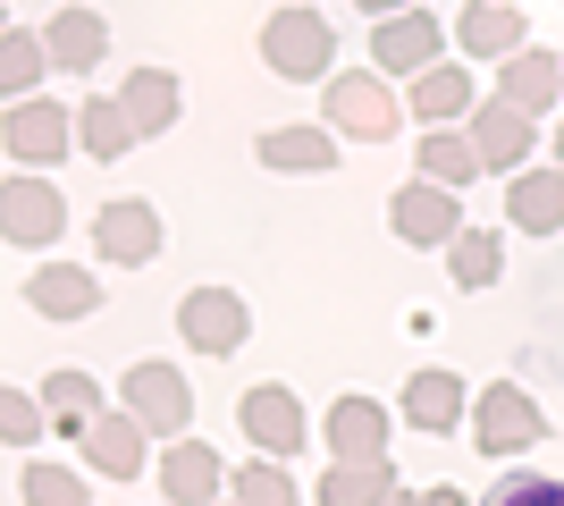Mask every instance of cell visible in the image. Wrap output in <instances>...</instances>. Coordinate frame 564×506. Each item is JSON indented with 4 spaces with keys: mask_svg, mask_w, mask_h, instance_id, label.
Instances as JSON below:
<instances>
[{
    "mask_svg": "<svg viewBox=\"0 0 564 506\" xmlns=\"http://www.w3.org/2000/svg\"><path fill=\"white\" fill-rule=\"evenodd\" d=\"M261 68L286 76V85H329L337 76V25L312 9V0H286L261 18Z\"/></svg>",
    "mask_w": 564,
    "mask_h": 506,
    "instance_id": "1",
    "label": "cell"
},
{
    "mask_svg": "<svg viewBox=\"0 0 564 506\" xmlns=\"http://www.w3.org/2000/svg\"><path fill=\"white\" fill-rule=\"evenodd\" d=\"M321 127H329L337 144H388L404 127V101L379 68H346V76L321 85Z\"/></svg>",
    "mask_w": 564,
    "mask_h": 506,
    "instance_id": "2",
    "label": "cell"
},
{
    "mask_svg": "<svg viewBox=\"0 0 564 506\" xmlns=\"http://www.w3.org/2000/svg\"><path fill=\"white\" fill-rule=\"evenodd\" d=\"M471 448L489 464H514V456H531L547 439V413H540V397L531 388H514V380H497V388H471Z\"/></svg>",
    "mask_w": 564,
    "mask_h": 506,
    "instance_id": "3",
    "label": "cell"
},
{
    "mask_svg": "<svg viewBox=\"0 0 564 506\" xmlns=\"http://www.w3.org/2000/svg\"><path fill=\"white\" fill-rule=\"evenodd\" d=\"M118 406H127L143 431L169 448V439H186V422H194V380L177 372V363L143 355V363H127V372H118Z\"/></svg>",
    "mask_w": 564,
    "mask_h": 506,
    "instance_id": "4",
    "label": "cell"
},
{
    "mask_svg": "<svg viewBox=\"0 0 564 506\" xmlns=\"http://www.w3.org/2000/svg\"><path fill=\"white\" fill-rule=\"evenodd\" d=\"M0 152H9V161L18 169H59L76 152V110L68 101H51V94H25V101H9V110H0Z\"/></svg>",
    "mask_w": 564,
    "mask_h": 506,
    "instance_id": "5",
    "label": "cell"
},
{
    "mask_svg": "<svg viewBox=\"0 0 564 506\" xmlns=\"http://www.w3.org/2000/svg\"><path fill=\"white\" fill-rule=\"evenodd\" d=\"M94 254L118 270H143V262H161L169 254V219L161 203H143V194H110L94 212Z\"/></svg>",
    "mask_w": 564,
    "mask_h": 506,
    "instance_id": "6",
    "label": "cell"
},
{
    "mask_svg": "<svg viewBox=\"0 0 564 506\" xmlns=\"http://www.w3.org/2000/svg\"><path fill=\"white\" fill-rule=\"evenodd\" d=\"M0 237L18 245V254H43V245L68 237V194L51 186L43 169H18L9 186H0Z\"/></svg>",
    "mask_w": 564,
    "mask_h": 506,
    "instance_id": "7",
    "label": "cell"
},
{
    "mask_svg": "<svg viewBox=\"0 0 564 506\" xmlns=\"http://www.w3.org/2000/svg\"><path fill=\"white\" fill-rule=\"evenodd\" d=\"M236 431L253 439L261 456H304L312 448V413H304V397H295V388L286 380H261V388H245V397H236Z\"/></svg>",
    "mask_w": 564,
    "mask_h": 506,
    "instance_id": "8",
    "label": "cell"
},
{
    "mask_svg": "<svg viewBox=\"0 0 564 506\" xmlns=\"http://www.w3.org/2000/svg\"><path fill=\"white\" fill-rule=\"evenodd\" d=\"M438 60H447V25L430 18L422 0L371 25V68L388 76V85H397V76H422V68H438Z\"/></svg>",
    "mask_w": 564,
    "mask_h": 506,
    "instance_id": "9",
    "label": "cell"
},
{
    "mask_svg": "<svg viewBox=\"0 0 564 506\" xmlns=\"http://www.w3.org/2000/svg\"><path fill=\"white\" fill-rule=\"evenodd\" d=\"M152 448H161V439L143 431L127 406H101L94 422H85V439H76V456L94 464L101 482H143V473H152Z\"/></svg>",
    "mask_w": 564,
    "mask_h": 506,
    "instance_id": "10",
    "label": "cell"
},
{
    "mask_svg": "<svg viewBox=\"0 0 564 506\" xmlns=\"http://www.w3.org/2000/svg\"><path fill=\"white\" fill-rule=\"evenodd\" d=\"M388 228H397L413 254H447L455 228H464V194H455V186H430V177H413V186L388 194Z\"/></svg>",
    "mask_w": 564,
    "mask_h": 506,
    "instance_id": "11",
    "label": "cell"
},
{
    "mask_svg": "<svg viewBox=\"0 0 564 506\" xmlns=\"http://www.w3.org/2000/svg\"><path fill=\"white\" fill-rule=\"evenodd\" d=\"M177 337H186L194 355L228 363L236 346L253 337V313H245V295H236V288H186V295H177Z\"/></svg>",
    "mask_w": 564,
    "mask_h": 506,
    "instance_id": "12",
    "label": "cell"
},
{
    "mask_svg": "<svg viewBox=\"0 0 564 506\" xmlns=\"http://www.w3.org/2000/svg\"><path fill=\"white\" fill-rule=\"evenodd\" d=\"M464 136H471V152H480V169L514 177V169L531 161V144H540V119H522L514 101H471Z\"/></svg>",
    "mask_w": 564,
    "mask_h": 506,
    "instance_id": "13",
    "label": "cell"
},
{
    "mask_svg": "<svg viewBox=\"0 0 564 506\" xmlns=\"http://www.w3.org/2000/svg\"><path fill=\"white\" fill-rule=\"evenodd\" d=\"M25 304L43 321H94L101 313V279H94V262H34L25 270Z\"/></svg>",
    "mask_w": 564,
    "mask_h": 506,
    "instance_id": "14",
    "label": "cell"
},
{
    "mask_svg": "<svg viewBox=\"0 0 564 506\" xmlns=\"http://www.w3.org/2000/svg\"><path fill=\"white\" fill-rule=\"evenodd\" d=\"M219 489H228V456L219 448H203L194 431L161 448V498L169 506H219Z\"/></svg>",
    "mask_w": 564,
    "mask_h": 506,
    "instance_id": "15",
    "label": "cell"
},
{
    "mask_svg": "<svg viewBox=\"0 0 564 506\" xmlns=\"http://www.w3.org/2000/svg\"><path fill=\"white\" fill-rule=\"evenodd\" d=\"M447 43L464 51V60H514V51L531 43V25H522L514 0H464V18L447 25Z\"/></svg>",
    "mask_w": 564,
    "mask_h": 506,
    "instance_id": "16",
    "label": "cell"
},
{
    "mask_svg": "<svg viewBox=\"0 0 564 506\" xmlns=\"http://www.w3.org/2000/svg\"><path fill=\"white\" fill-rule=\"evenodd\" d=\"M506 228L514 237H564V169H514L506 177Z\"/></svg>",
    "mask_w": 564,
    "mask_h": 506,
    "instance_id": "17",
    "label": "cell"
},
{
    "mask_svg": "<svg viewBox=\"0 0 564 506\" xmlns=\"http://www.w3.org/2000/svg\"><path fill=\"white\" fill-rule=\"evenodd\" d=\"M471 68L464 60H438V68L422 76H404V119H422V127H464L471 119Z\"/></svg>",
    "mask_w": 564,
    "mask_h": 506,
    "instance_id": "18",
    "label": "cell"
},
{
    "mask_svg": "<svg viewBox=\"0 0 564 506\" xmlns=\"http://www.w3.org/2000/svg\"><path fill=\"white\" fill-rule=\"evenodd\" d=\"M337 152H346V144H337L321 119H295V127H270V136L253 144V161H261V169H279V177H329Z\"/></svg>",
    "mask_w": 564,
    "mask_h": 506,
    "instance_id": "19",
    "label": "cell"
},
{
    "mask_svg": "<svg viewBox=\"0 0 564 506\" xmlns=\"http://www.w3.org/2000/svg\"><path fill=\"white\" fill-rule=\"evenodd\" d=\"M404 422H413V431H430V439H447V431H464V413H471V388L455 380L447 363H430V372H413V380H404Z\"/></svg>",
    "mask_w": 564,
    "mask_h": 506,
    "instance_id": "20",
    "label": "cell"
},
{
    "mask_svg": "<svg viewBox=\"0 0 564 506\" xmlns=\"http://www.w3.org/2000/svg\"><path fill=\"white\" fill-rule=\"evenodd\" d=\"M497 101H514L522 119H547V110L564 101V60L522 43L514 60H497Z\"/></svg>",
    "mask_w": 564,
    "mask_h": 506,
    "instance_id": "21",
    "label": "cell"
},
{
    "mask_svg": "<svg viewBox=\"0 0 564 506\" xmlns=\"http://www.w3.org/2000/svg\"><path fill=\"white\" fill-rule=\"evenodd\" d=\"M321 439H329V456H388L397 413L379 406V397H362V388H346V397L329 406V422H321Z\"/></svg>",
    "mask_w": 564,
    "mask_h": 506,
    "instance_id": "22",
    "label": "cell"
},
{
    "mask_svg": "<svg viewBox=\"0 0 564 506\" xmlns=\"http://www.w3.org/2000/svg\"><path fill=\"white\" fill-rule=\"evenodd\" d=\"M118 110H127V127H135V144H161L169 127H177V110H186V85L169 68H135L127 85H118Z\"/></svg>",
    "mask_w": 564,
    "mask_h": 506,
    "instance_id": "23",
    "label": "cell"
},
{
    "mask_svg": "<svg viewBox=\"0 0 564 506\" xmlns=\"http://www.w3.org/2000/svg\"><path fill=\"white\" fill-rule=\"evenodd\" d=\"M43 51H51V68L94 76L110 60V18L101 9H59V18H43Z\"/></svg>",
    "mask_w": 564,
    "mask_h": 506,
    "instance_id": "24",
    "label": "cell"
},
{
    "mask_svg": "<svg viewBox=\"0 0 564 506\" xmlns=\"http://www.w3.org/2000/svg\"><path fill=\"white\" fill-rule=\"evenodd\" d=\"M388 489H397V464H388V456H329L312 506H379Z\"/></svg>",
    "mask_w": 564,
    "mask_h": 506,
    "instance_id": "25",
    "label": "cell"
},
{
    "mask_svg": "<svg viewBox=\"0 0 564 506\" xmlns=\"http://www.w3.org/2000/svg\"><path fill=\"white\" fill-rule=\"evenodd\" d=\"M34 397H43V413H51V431H59V439H85V422L101 413V380H94V372H76V363H59Z\"/></svg>",
    "mask_w": 564,
    "mask_h": 506,
    "instance_id": "26",
    "label": "cell"
},
{
    "mask_svg": "<svg viewBox=\"0 0 564 506\" xmlns=\"http://www.w3.org/2000/svg\"><path fill=\"white\" fill-rule=\"evenodd\" d=\"M43 76H51L43 25H0V101H25V94H43Z\"/></svg>",
    "mask_w": 564,
    "mask_h": 506,
    "instance_id": "27",
    "label": "cell"
},
{
    "mask_svg": "<svg viewBox=\"0 0 564 506\" xmlns=\"http://www.w3.org/2000/svg\"><path fill=\"white\" fill-rule=\"evenodd\" d=\"M413 169H422L430 186H455V194H464L471 177H480V152H471L464 127H422V144H413Z\"/></svg>",
    "mask_w": 564,
    "mask_h": 506,
    "instance_id": "28",
    "label": "cell"
},
{
    "mask_svg": "<svg viewBox=\"0 0 564 506\" xmlns=\"http://www.w3.org/2000/svg\"><path fill=\"white\" fill-rule=\"evenodd\" d=\"M447 279L464 295H480V288H497V279H506V237H497V228H455V245H447Z\"/></svg>",
    "mask_w": 564,
    "mask_h": 506,
    "instance_id": "29",
    "label": "cell"
},
{
    "mask_svg": "<svg viewBox=\"0 0 564 506\" xmlns=\"http://www.w3.org/2000/svg\"><path fill=\"white\" fill-rule=\"evenodd\" d=\"M18 498L25 506H94V473H85V464H59V456H25Z\"/></svg>",
    "mask_w": 564,
    "mask_h": 506,
    "instance_id": "30",
    "label": "cell"
},
{
    "mask_svg": "<svg viewBox=\"0 0 564 506\" xmlns=\"http://www.w3.org/2000/svg\"><path fill=\"white\" fill-rule=\"evenodd\" d=\"M76 152H94V161H127L135 152V127L118 110V94H85L76 101Z\"/></svg>",
    "mask_w": 564,
    "mask_h": 506,
    "instance_id": "31",
    "label": "cell"
},
{
    "mask_svg": "<svg viewBox=\"0 0 564 506\" xmlns=\"http://www.w3.org/2000/svg\"><path fill=\"white\" fill-rule=\"evenodd\" d=\"M43 439H51V413H43V397H34V388H18V380H0V448L34 456Z\"/></svg>",
    "mask_w": 564,
    "mask_h": 506,
    "instance_id": "32",
    "label": "cell"
},
{
    "mask_svg": "<svg viewBox=\"0 0 564 506\" xmlns=\"http://www.w3.org/2000/svg\"><path fill=\"white\" fill-rule=\"evenodd\" d=\"M228 498L236 506H304V489H295V473H286L279 456H253L228 473Z\"/></svg>",
    "mask_w": 564,
    "mask_h": 506,
    "instance_id": "33",
    "label": "cell"
},
{
    "mask_svg": "<svg viewBox=\"0 0 564 506\" xmlns=\"http://www.w3.org/2000/svg\"><path fill=\"white\" fill-rule=\"evenodd\" d=\"M480 506H564V482L540 473V464H514V473H497V489Z\"/></svg>",
    "mask_w": 564,
    "mask_h": 506,
    "instance_id": "34",
    "label": "cell"
},
{
    "mask_svg": "<svg viewBox=\"0 0 564 506\" xmlns=\"http://www.w3.org/2000/svg\"><path fill=\"white\" fill-rule=\"evenodd\" d=\"M422 506H471V498H464L455 482H438V489H422Z\"/></svg>",
    "mask_w": 564,
    "mask_h": 506,
    "instance_id": "35",
    "label": "cell"
},
{
    "mask_svg": "<svg viewBox=\"0 0 564 506\" xmlns=\"http://www.w3.org/2000/svg\"><path fill=\"white\" fill-rule=\"evenodd\" d=\"M397 9H413V0H362V18H371V25H379V18H397Z\"/></svg>",
    "mask_w": 564,
    "mask_h": 506,
    "instance_id": "36",
    "label": "cell"
},
{
    "mask_svg": "<svg viewBox=\"0 0 564 506\" xmlns=\"http://www.w3.org/2000/svg\"><path fill=\"white\" fill-rule=\"evenodd\" d=\"M379 506H422V489H404V482H397V489H388Z\"/></svg>",
    "mask_w": 564,
    "mask_h": 506,
    "instance_id": "37",
    "label": "cell"
},
{
    "mask_svg": "<svg viewBox=\"0 0 564 506\" xmlns=\"http://www.w3.org/2000/svg\"><path fill=\"white\" fill-rule=\"evenodd\" d=\"M556 169H564V119H556Z\"/></svg>",
    "mask_w": 564,
    "mask_h": 506,
    "instance_id": "38",
    "label": "cell"
},
{
    "mask_svg": "<svg viewBox=\"0 0 564 506\" xmlns=\"http://www.w3.org/2000/svg\"><path fill=\"white\" fill-rule=\"evenodd\" d=\"M0 25H9V9H0Z\"/></svg>",
    "mask_w": 564,
    "mask_h": 506,
    "instance_id": "39",
    "label": "cell"
},
{
    "mask_svg": "<svg viewBox=\"0 0 564 506\" xmlns=\"http://www.w3.org/2000/svg\"><path fill=\"white\" fill-rule=\"evenodd\" d=\"M228 506H236V498H228Z\"/></svg>",
    "mask_w": 564,
    "mask_h": 506,
    "instance_id": "40",
    "label": "cell"
}]
</instances>
